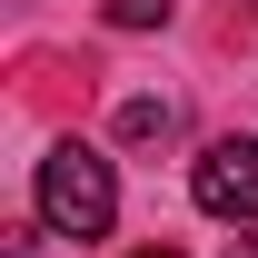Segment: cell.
<instances>
[{"label": "cell", "mask_w": 258, "mask_h": 258, "mask_svg": "<svg viewBox=\"0 0 258 258\" xmlns=\"http://www.w3.org/2000/svg\"><path fill=\"white\" fill-rule=\"evenodd\" d=\"M119 219V179L99 159L90 139H60L50 159H40V228H60V238H109Z\"/></svg>", "instance_id": "1"}, {"label": "cell", "mask_w": 258, "mask_h": 258, "mask_svg": "<svg viewBox=\"0 0 258 258\" xmlns=\"http://www.w3.org/2000/svg\"><path fill=\"white\" fill-rule=\"evenodd\" d=\"M189 199L209 209V219H238V228H248L258 219V139H209L199 169H189Z\"/></svg>", "instance_id": "2"}, {"label": "cell", "mask_w": 258, "mask_h": 258, "mask_svg": "<svg viewBox=\"0 0 258 258\" xmlns=\"http://www.w3.org/2000/svg\"><path fill=\"white\" fill-rule=\"evenodd\" d=\"M169 129H179L169 99H129V109H119V139H169Z\"/></svg>", "instance_id": "3"}, {"label": "cell", "mask_w": 258, "mask_h": 258, "mask_svg": "<svg viewBox=\"0 0 258 258\" xmlns=\"http://www.w3.org/2000/svg\"><path fill=\"white\" fill-rule=\"evenodd\" d=\"M179 0H109V30H159Z\"/></svg>", "instance_id": "4"}, {"label": "cell", "mask_w": 258, "mask_h": 258, "mask_svg": "<svg viewBox=\"0 0 258 258\" xmlns=\"http://www.w3.org/2000/svg\"><path fill=\"white\" fill-rule=\"evenodd\" d=\"M228 258H258V228H238V238H228Z\"/></svg>", "instance_id": "5"}, {"label": "cell", "mask_w": 258, "mask_h": 258, "mask_svg": "<svg viewBox=\"0 0 258 258\" xmlns=\"http://www.w3.org/2000/svg\"><path fill=\"white\" fill-rule=\"evenodd\" d=\"M10 258H30V238H10Z\"/></svg>", "instance_id": "6"}, {"label": "cell", "mask_w": 258, "mask_h": 258, "mask_svg": "<svg viewBox=\"0 0 258 258\" xmlns=\"http://www.w3.org/2000/svg\"><path fill=\"white\" fill-rule=\"evenodd\" d=\"M139 258H179V248H139Z\"/></svg>", "instance_id": "7"}]
</instances>
